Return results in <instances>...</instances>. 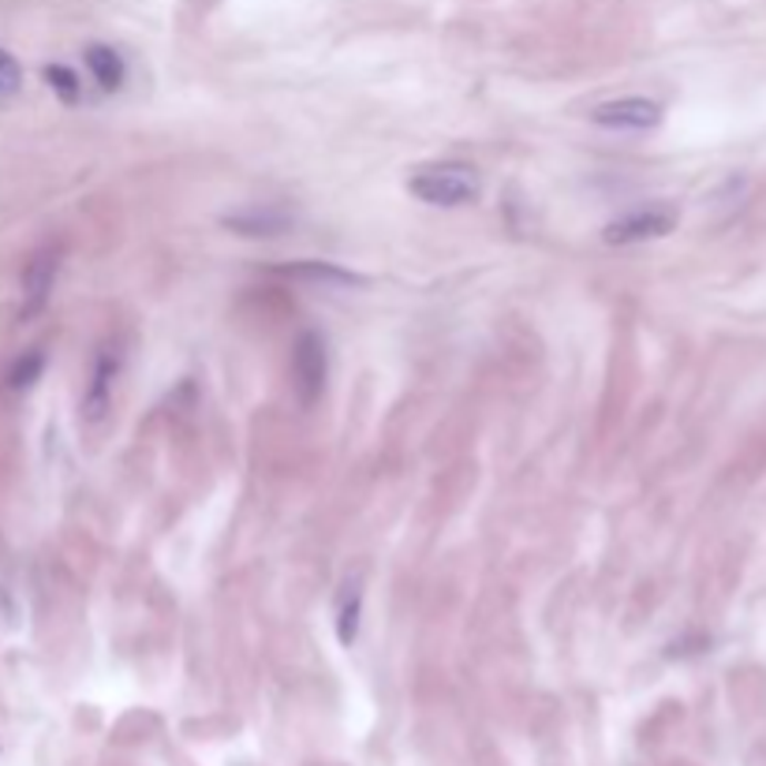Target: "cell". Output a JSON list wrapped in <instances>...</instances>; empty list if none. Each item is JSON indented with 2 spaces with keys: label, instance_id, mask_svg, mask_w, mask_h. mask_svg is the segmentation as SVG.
Masks as SVG:
<instances>
[{
  "label": "cell",
  "instance_id": "8992f818",
  "mask_svg": "<svg viewBox=\"0 0 766 766\" xmlns=\"http://www.w3.org/2000/svg\"><path fill=\"white\" fill-rule=\"evenodd\" d=\"M120 374V352L117 349H101L94 360V371H90V385L83 393V415L87 423H101L112 404V385H117Z\"/></svg>",
  "mask_w": 766,
  "mask_h": 766
},
{
  "label": "cell",
  "instance_id": "ba28073f",
  "mask_svg": "<svg viewBox=\"0 0 766 766\" xmlns=\"http://www.w3.org/2000/svg\"><path fill=\"white\" fill-rule=\"evenodd\" d=\"M284 278H295V281H314V284H341V289H352V284H366V278L360 273L344 270V265L336 262H292V265H281Z\"/></svg>",
  "mask_w": 766,
  "mask_h": 766
},
{
  "label": "cell",
  "instance_id": "7a4b0ae2",
  "mask_svg": "<svg viewBox=\"0 0 766 766\" xmlns=\"http://www.w3.org/2000/svg\"><path fill=\"white\" fill-rule=\"evenodd\" d=\"M330 377V355H325V341L314 330H303L292 344V385L300 404L311 407L325 390Z\"/></svg>",
  "mask_w": 766,
  "mask_h": 766
},
{
  "label": "cell",
  "instance_id": "277c9868",
  "mask_svg": "<svg viewBox=\"0 0 766 766\" xmlns=\"http://www.w3.org/2000/svg\"><path fill=\"white\" fill-rule=\"evenodd\" d=\"M591 120L606 131H651L662 124V105L651 98H617L598 105Z\"/></svg>",
  "mask_w": 766,
  "mask_h": 766
},
{
  "label": "cell",
  "instance_id": "30bf717a",
  "mask_svg": "<svg viewBox=\"0 0 766 766\" xmlns=\"http://www.w3.org/2000/svg\"><path fill=\"white\" fill-rule=\"evenodd\" d=\"M42 371H46V355L38 352V349L23 352L12 366H8V390H16V393L19 390H30V385L42 377Z\"/></svg>",
  "mask_w": 766,
  "mask_h": 766
},
{
  "label": "cell",
  "instance_id": "6da1fadb",
  "mask_svg": "<svg viewBox=\"0 0 766 766\" xmlns=\"http://www.w3.org/2000/svg\"><path fill=\"white\" fill-rule=\"evenodd\" d=\"M407 191L426 202V206H467V202L478 199V191H483V180H478V172L472 165H464V161H437V165H423L415 169L412 177H407Z\"/></svg>",
  "mask_w": 766,
  "mask_h": 766
},
{
  "label": "cell",
  "instance_id": "8fae6325",
  "mask_svg": "<svg viewBox=\"0 0 766 766\" xmlns=\"http://www.w3.org/2000/svg\"><path fill=\"white\" fill-rule=\"evenodd\" d=\"M360 613H363V595L352 587V595H344L341 609H336V639L344 647H352L355 636H360Z\"/></svg>",
  "mask_w": 766,
  "mask_h": 766
},
{
  "label": "cell",
  "instance_id": "9c48e42d",
  "mask_svg": "<svg viewBox=\"0 0 766 766\" xmlns=\"http://www.w3.org/2000/svg\"><path fill=\"white\" fill-rule=\"evenodd\" d=\"M87 68H90V75L98 79V87L101 90H120L124 87V60H120V53L112 46H87Z\"/></svg>",
  "mask_w": 766,
  "mask_h": 766
},
{
  "label": "cell",
  "instance_id": "4fadbf2b",
  "mask_svg": "<svg viewBox=\"0 0 766 766\" xmlns=\"http://www.w3.org/2000/svg\"><path fill=\"white\" fill-rule=\"evenodd\" d=\"M19 87H23V68L8 49H0V94H19Z\"/></svg>",
  "mask_w": 766,
  "mask_h": 766
},
{
  "label": "cell",
  "instance_id": "5b68a950",
  "mask_svg": "<svg viewBox=\"0 0 766 766\" xmlns=\"http://www.w3.org/2000/svg\"><path fill=\"white\" fill-rule=\"evenodd\" d=\"M57 270H60V251H53V248L38 251L34 259L27 262V270H23V319H34V314L49 303V292H53V284H57Z\"/></svg>",
  "mask_w": 766,
  "mask_h": 766
},
{
  "label": "cell",
  "instance_id": "7c38bea8",
  "mask_svg": "<svg viewBox=\"0 0 766 766\" xmlns=\"http://www.w3.org/2000/svg\"><path fill=\"white\" fill-rule=\"evenodd\" d=\"M46 83L53 87V94L64 101V105H75L79 94H83V87H79V75L64 64H49L46 68Z\"/></svg>",
  "mask_w": 766,
  "mask_h": 766
},
{
  "label": "cell",
  "instance_id": "3957f363",
  "mask_svg": "<svg viewBox=\"0 0 766 766\" xmlns=\"http://www.w3.org/2000/svg\"><path fill=\"white\" fill-rule=\"evenodd\" d=\"M677 229V213L666 206H643L632 213H621L613 218L606 229H602V240L613 243V248H628V243H647V240H662Z\"/></svg>",
  "mask_w": 766,
  "mask_h": 766
},
{
  "label": "cell",
  "instance_id": "52a82bcc",
  "mask_svg": "<svg viewBox=\"0 0 766 766\" xmlns=\"http://www.w3.org/2000/svg\"><path fill=\"white\" fill-rule=\"evenodd\" d=\"M221 224L232 232H240V236H281V232L292 224V213H284L278 206H251V210L221 218Z\"/></svg>",
  "mask_w": 766,
  "mask_h": 766
}]
</instances>
